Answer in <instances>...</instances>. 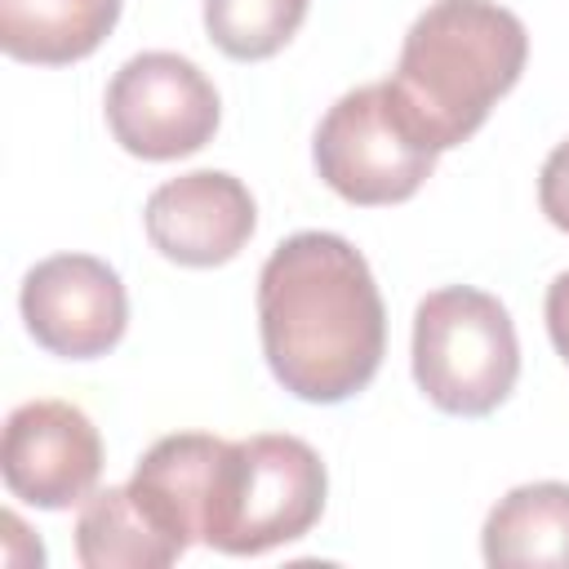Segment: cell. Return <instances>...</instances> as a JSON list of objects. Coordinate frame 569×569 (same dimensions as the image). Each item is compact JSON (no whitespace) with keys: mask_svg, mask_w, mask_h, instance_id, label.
Here are the masks:
<instances>
[{"mask_svg":"<svg viewBox=\"0 0 569 569\" xmlns=\"http://www.w3.org/2000/svg\"><path fill=\"white\" fill-rule=\"evenodd\" d=\"M258 333L276 382L307 405L365 391L387 351V307L365 253L333 231H298L258 271Z\"/></svg>","mask_w":569,"mask_h":569,"instance_id":"1","label":"cell"},{"mask_svg":"<svg viewBox=\"0 0 569 569\" xmlns=\"http://www.w3.org/2000/svg\"><path fill=\"white\" fill-rule=\"evenodd\" d=\"M529 62L525 22L498 0H436L405 31L391 84L436 151L467 142Z\"/></svg>","mask_w":569,"mask_h":569,"instance_id":"2","label":"cell"},{"mask_svg":"<svg viewBox=\"0 0 569 569\" xmlns=\"http://www.w3.org/2000/svg\"><path fill=\"white\" fill-rule=\"evenodd\" d=\"M329 471L320 453L298 436H249L227 440L213 467L204 529L222 556H262L298 542L325 511Z\"/></svg>","mask_w":569,"mask_h":569,"instance_id":"3","label":"cell"},{"mask_svg":"<svg viewBox=\"0 0 569 569\" xmlns=\"http://www.w3.org/2000/svg\"><path fill=\"white\" fill-rule=\"evenodd\" d=\"M520 378V342L507 307L471 284L436 289L413 311V382L453 418L493 413Z\"/></svg>","mask_w":569,"mask_h":569,"instance_id":"4","label":"cell"},{"mask_svg":"<svg viewBox=\"0 0 569 569\" xmlns=\"http://www.w3.org/2000/svg\"><path fill=\"white\" fill-rule=\"evenodd\" d=\"M436 147L391 80L342 93L311 142L316 173L347 204H400L436 169Z\"/></svg>","mask_w":569,"mask_h":569,"instance_id":"5","label":"cell"},{"mask_svg":"<svg viewBox=\"0 0 569 569\" xmlns=\"http://www.w3.org/2000/svg\"><path fill=\"white\" fill-rule=\"evenodd\" d=\"M218 89L182 53H133L107 84V129L138 160H182L218 133Z\"/></svg>","mask_w":569,"mask_h":569,"instance_id":"6","label":"cell"},{"mask_svg":"<svg viewBox=\"0 0 569 569\" xmlns=\"http://www.w3.org/2000/svg\"><path fill=\"white\" fill-rule=\"evenodd\" d=\"M18 311L36 347L62 360L107 356L129 325V298L116 276L93 253H53L22 276Z\"/></svg>","mask_w":569,"mask_h":569,"instance_id":"7","label":"cell"},{"mask_svg":"<svg viewBox=\"0 0 569 569\" xmlns=\"http://www.w3.org/2000/svg\"><path fill=\"white\" fill-rule=\"evenodd\" d=\"M0 471L18 502L67 511L102 476V436L71 400H27L4 418Z\"/></svg>","mask_w":569,"mask_h":569,"instance_id":"8","label":"cell"},{"mask_svg":"<svg viewBox=\"0 0 569 569\" xmlns=\"http://www.w3.org/2000/svg\"><path fill=\"white\" fill-rule=\"evenodd\" d=\"M142 227L156 253H164L169 262L222 267L249 244L258 227V204L240 178L222 169H191L147 196Z\"/></svg>","mask_w":569,"mask_h":569,"instance_id":"9","label":"cell"},{"mask_svg":"<svg viewBox=\"0 0 569 569\" xmlns=\"http://www.w3.org/2000/svg\"><path fill=\"white\" fill-rule=\"evenodd\" d=\"M222 445L227 440L204 436V431H178V436L156 440L129 476V489L156 511V520L182 547L200 542L204 502H209V485H213Z\"/></svg>","mask_w":569,"mask_h":569,"instance_id":"10","label":"cell"},{"mask_svg":"<svg viewBox=\"0 0 569 569\" xmlns=\"http://www.w3.org/2000/svg\"><path fill=\"white\" fill-rule=\"evenodd\" d=\"M493 569H569V485L533 480L493 502L480 529Z\"/></svg>","mask_w":569,"mask_h":569,"instance_id":"11","label":"cell"},{"mask_svg":"<svg viewBox=\"0 0 569 569\" xmlns=\"http://www.w3.org/2000/svg\"><path fill=\"white\" fill-rule=\"evenodd\" d=\"M182 551L129 485L89 493L76 516V556L84 569H169Z\"/></svg>","mask_w":569,"mask_h":569,"instance_id":"12","label":"cell"},{"mask_svg":"<svg viewBox=\"0 0 569 569\" xmlns=\"http://www.w3.org/2000/svg\"><path fill=\"white\" fill-rule=\"evenodd\" d=\"M124 0H0V49L13 62L67 67L89 58Z\"/></svg>","mask_w":569,"mask_h":569,"instance_id":"13","label":"cell"},{"mask_svg":"<svg viewBox=\"0 0 569 569\" xmlns=\"http://www.w3.org/2000/svg\"><path fill=\"white\" fill-rule=\"evenodd\" d=\"M311 0H204L209 40L236 62L276 58L302 27Z\"/></svg>","mask_w":569,"mask_h":569,"instance_id":"14","label":"cell"},{"mask_svg":"<svg viewBox=\"0 0 569 569\" xmlns=\"http://www.w3.org/2000/svg\"><path fill=\"white\" fill-rule=\"evenodd\" d=\"M538 204H542L547 222L569 236V138L556 142L551 156L542 160V173H538Z\"/></svg>","mask_w":569,"mask_h":569,"instance_id":"15","label":"cell"},{"mask_svg":"<svg viewBox=\"0 0 569 569\" xmlns=\"http://www.w3.org/2000/svg\"><path fill=\"white\" fill-rule=\"evenodd\" d=\"M542 311H547V338H551L556 356L569 365V271H560V276L547 284Z\"/></svg>","mask_w":569,"mask_h":569,"instance_id":"16","label":"cell"}]
</instances>
